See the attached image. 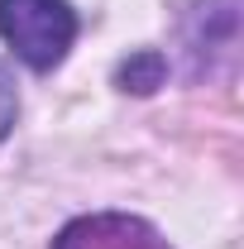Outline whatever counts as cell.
<instances>
[{
  "mask_svg": "<svg viewBox=\"0 0 244 249\" xmlns=\"http://www.w3.org/2000/svg\"><path fill=\"white\" fill-rule=\"evenodd\" d=\"M82 19L72 0H0V38L29 72H53L67 62Z\"/></svg>",
  "mask_w": 244,
  "mask_h": 249,
  "instance_id": "1",
  "label": "cell"
},
{
  "mask_svg": "<svg viewBox=\"0 0 244 249\" xmlns=\"http://www.w3.org/2000/svg\"><path fill=\"white\" fill-rule=\"evenodd\" d=\"M168 82V58L158 48H139L115 67V87L120 91H134V96H153L158 87Z\"/></svg>",
  "mask_w": 244,
  "mask_h": 249,
  "instance_id": "4",
  "label": "cell"
},
{
  "mask_svg": "<svg viewBox=\"0 0 244 249\" xmlns=\"http://www.w3.org/2000/svg\"><path fill=\"white\" fill-rule=\"evenodd\" d=\"M48 249H173V245L144 216H129V211H91V216H72L53 235Z\"/></svg>",
  "mask_w": 244,
  "mask_h": 249,
  "instance_id": "2",
  "label": "cell"
},
{
  "mask_svg": "<svg viewBox=\"0 0 244 249\" xmlns=\"http://www.w3.org/2000/svg\"><path fill=\"white\" fill-rule=\"evenodd\" d=\"M15 124H19V82H15V72L0 62V144L10 139Z\"/></svg>",
  "mask_w": 244,
  "mask_h": 249,
  "instance_id": "5",
  "label": "cell"
},
{
  "mask_svg": "<svg viewBox=\"0 0 244 249\" xmlns=\"http://www.w3.org/2000/svg\"><path fill=\"white\" fill-rule=\"evenodd\" d=\"M182 48L192 77L215 72V58H235L240 48V0H192L182 15Z\"/></svg>",
  "mask_w": 244,
  "mask_h": 249,
  "instance_id": "3",
  "label": "cell"
}]
</instances>
